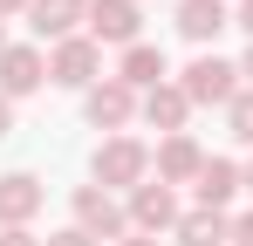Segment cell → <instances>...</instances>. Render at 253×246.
<instances>
[{
  "instance_id": "1",
  "label": "cell",
  "mask_w": 253,
  "mask_h": 246,
  "mask_svg": "<svg viewBox=\"0 0 253 246\" xmlns=\"http://www.w3.org/2000/svg\"><path fill=\"white\" fill-rule=\"evenodd\" d=\"M89 185H103V192H137V185H151V144L144 137H103L96 144V158H89Z\"/></svg>"
},
{
  "instance_id": "2",
  "label": "cell",
  "mask_w": 253,
  "mask_h": 246,
  "mask_svg": "<svg viewBox=\"0 0 253 246\" xmlns=\"http://www.w3.org/2000/svg\"><path fill=\"white\" fill-rule=\"evenodd\" d=\"M178 89L192 96V110L199 103H212V110H226L247 82H240V62H226V55H212V48H199L192 62H185V76H178Z\"/></svg>"
},
{
  "instance_id": "3",
  "label": "cell",
  "mask_w": 253,
  "mask_h": 246,
  "mask_svg": "<svg viewBox=\"0 0 253 246\" xmlns=\"http://www.w3.org/2000/svg\"><path fill=\"white\" fill-rule=\"evenodd\" d=\"M48 82H55V89H96V82H103V48H96V41L89 35H69V41H55V48H48Z\"/></svg>"
},
{
  "instance_id": "4",
  "label": "cell",
  "mask_w": 253,
  "mask_h": 246,
  "mask_svg": "<svg viewBox=\"0 0 253 246\" xmlns=\"http://www.w3.org/2000/svg\"><path fill=\"white\" fill-rule=\"evenodd\" d=\"M76 226H83L89 240H103V246H117V240H130V212H124V199L117 192H103V185H76Z\"/></svg>"
},
{
  "instance_id": "5",
  "label": "cell",
  "mask_w": 253,
  "mask_h": 246,
  "mask_svg": "<svg viewBox=\"0 0 253 246\" xmlns=\"http://www.w3.org/2000/svg\"><path fill=\"white\" fill-rule=\"evenodd\" d=\"M137 110H144V96H137L130 82H117V76H103V82H96V89L83 96L89 130H110V137H124L130 123H137Z\"/></svg>"
},
{
  "instance_id": "6",
  "label": "cell",
  "mask_w": 253,
  "mask_h": 246,
  "mask_svg": "<svg viewBox=\"0 0 253 246\" xmlns=\"http://www.w3.org/2000/svg\"><path fill=\"white\" fill-rule=\"evenodd\" d=\"M83 35L103 48H137L144 41V14H137V0H89V21H83Z\"/></svg>"
},
{
  "instance_id": "7",
  "label": "cell",
  "mask_w": 253,
  "mask_h": 246,
  "mask_svg": "<svg viewBox=\"0 0 253 246\" xmlns=\"http://www.w3.org/2000/svg\"><path fill=\"white\" fill-rule=\"evenodd\" d=\"M124 212H130V233L158 240V233H171V226H178V212H185V205H178V192H171V185H158V178H151V185H137V192L124 199Z\"/></svg>"
},
{
  "instance_id": "8",
  "label": "cell",
  "mask_w": 253,
  "mask_h": 246,
  "mask_svg": "<svg viewBox=\"0 0 253 246\" xmlns=\"http://www.w3.org/2000/svg\"><path fill=\"white\" fill-rule=\"evenodd\" d=\"M42 82H48V55L35 41H7V48H0V96H7V103L35 96Z\"/></svg>"
},
{
  "instance_id": "9",
  "label": "cell",
  "mask_w": 253,
  "mask_h": 246,
  "mask_svg": "<svg viewBox=\"0 0 253 246\" xmlns=\"http://www.w3.org/2000/svg\"><path fill=\"white\" fill-rule=\"evenodd\" d=\"M199 171H206V151H199L192 130H185V137H165V144L151 151V178L171 185V192H178V185H199Z\"/></svg>"
},
{
  "instance_id": "10",
  "label": "cell",
  "mask_w": 253,
  "mask_h": 246,
  "mask_svg": "<svg viewBox=\"0 0 253 246\" xmlns=\"http://www.w3.org/2000/svg\"><path fill=\"white\" fill-rule=\"evenodd\" d=\"M83 21H89V0H35L28 7V28L55 48V41H69V35H83Z\"/></svg>"
},
{
  "instance_id": "11",
  "label": "cell",
  "mask_w": 253,
  "mask_h": 246,
  "mask_svg": "<svg viewBox=\"0 0 253 246\" xmlns=\"http://www.w3.org/2000/svg\"><path fill=\"white\" fill-rule=\"evenodd\" d=\"M137 117L151 123V130H165V137H185V123H192V96H185L178 76H171V82H158V89L144 96V110H137Z\"/></svg>"
},
{
  "instance_id": "12",
  "label": "cell",
  "mask_w": 253,
  "mask_h": 246,
  "mask_svg": "<svg viewBox=\"0 0 253 246\" xmlns=\"http://www.w3.org/2000/svg\"><path fill=\"white\" fill-rule=\"evenodd\" d=\"M42 178H35V171H7V178H0V226H28V219H35V212H42Z\"/></svg>"
},
{
  "instance_id": "13",
  "label": "cell",
  "mask_w": 253,
  "mask_h": 246,
  "mask_svg": "<svg viewBox=\"0 0 253 246\" xmlns=\"http://www.w3.org/2000/svg\"><path fill=\"white\" fill-rule=\"evenodd\" d=\"M117 82H130L137 96H151L158 82H171V62H165V48H151V41L124 48V62H117Z\"/></svg>"
},
{
  "instance_id": "14",
  "label": "cell",
  "mask_w": 253,
  "mask_h": 246,
  "mask_svg": "<svg viewBox=\"0 0 253 246\" xmlns=\"http://www.w3.org/2000/svg\"><path fill=\"white\" fill-rule=\"evenodd\" d=\"M171 21H178V35H185V41H199V48H206L219 28H233V7H226V0H178V14H171Z\"/></svg>"
},
{
  "instance_id": "15",
  "label": "cell",
  "mask_w": 253,
  "mask_h": 246,
  "mask_svg": "<svg viewBox=\"0 0 253 246\" xmlns=\"http://www.w3.org/2000/svg\"><path fill=\"white\" fill-rule=\"evenodd\" d=\"M171 240H178V246H233V219H226V212H206V205H192V212H178Z\"/></svg>"
},
{
  "instance_id": "16",
  "label": "cell",
  "mask_w": 253,
  "mask_h": 246,
  "mask_svg": "<svg viewBox=\"0 0 253 246\" xmlns=\"http://www.w3.org/2000/svg\"><path fill=\"white\" fill-rule=\"evenodd\" d=\"M192 192H199L206 212H226L233 192H247V185H240V164H233V158H206V171H199V185H192Z\"/></svg>"
},
{
  "instance_id": "17",
  "label": "cell",
  "mask_w": 253,
  "mask_h": 246,
  "mask_svg": "<svg viewBox=\"0 0 253 246\" xmlns=\"http://www.w3.org/2000/svg\"><path fill=\"white\" fill-rule=\"evenodd\" d=\"M226 130H233L240 144H253V89H240V96L226 103Z\"/></svg>"
},
{
  "instance_id": "18",
  "label": "cell",
  "mask_w": 253,
  "mask_h": 246,
  "mask_svg": "<svg viewBox=\"0 0 253 246\" xmlns=\"http://www.w3.org/2000/svg\"><path fill=\"white\" fill-rule=\"evenodd\" d=\"M42 246H103V240H89L83 226H62V233H48V240H42Z\"/></svg>"
},
{
  "instance_id": "19",
  "label": "cell",
  "mask_w": 253,
  "mask_h": 246,
  "mask_svg": "<svg viewBox=\"0 0 253 246\" xmlns=\"http://www.w3.org/2000/svg\"><path fill=\"white\" fill-rule=\"evenodd\" d=\"M0 246H42V240H35L28 226H0Z\"/></svg>"
},
{
  "instance_id": "20",
  "label": "cell",
  "mask_w": 253,
  "mask_h": 246,
  "mask_svg": "<svg viewBox=\"0 0 253 246\" xmlns=\"http://www.w3.org/2000/svg\"><path fill=\"white\" fill-rule=\"evenodd\" d=\"M233 28H240V35L253 41V0H233Z\"/></svg>"
},
{
  "instance_id": "21",
  "label": "cell",
  "mask_w": 253,
  "mask_h": 246,
  "mask_svg": "<svg viewBox=\"0 0 253 246\" xmlns=\"http://www.w3.org/2000/svg\"><path fill=\"white\" fill-rule=\"evenodd\" d=\"M233 246H253V212H240V219H233Z\"/></svg>"
},
{
  "instance_id": "22",
  "label": "cell",
  "mask_w": 253,
  "mask_h": 246,
  "mask_svg": "<svg viewBox=\"0 0 253 246\" xmlns=\"http://www.w3.org/2000/svg\"><path fill=\"white\" fill-rule=\"evenodd\" d=\"M0 137H14V103L0 96Z\"/></svg>"
},
{
  "instance_id": "23",
  "label": "cell",
  "mask_w": 253,
  "mask_h": 246,
  "mask_svg": "<svg viewBox=\"0 0 253 246\" xmlns=\"http://www.w3.org/2000/svg\"><path fill=\"white\" fill-rule=\"evenodd\" d=\"M28 7H35V0H0V21H7V14H28Z\"/></svg>"
},
{
  "instance_id": "24",
  "label": "cell",
  "mask_w": 253,
  "mask_h": 246,
  "mask_svg": "<svg viewBox=\"0 0 253 246\" xmlns=\"http://www.w3.org/2000/svg\"><path fill=\"white\" fill-rule=\"evenodd\" d=\"M240 82H247V89H253V48H247V55H240Z\"/></svg>"
},
{
  "instance_id": "25",
  "label": "cell",
  "mask_w": 253,
  "mask_h": 246,
  "mask_svg": "<svg viewBox=\"0 0 253 246\" xmlns=\"http://www.w3.org/2000/svg\"><path fill=\"white\" fill-rule=\"evenodd\" d=\"M117 246H158V240H144V233H130V240H117Z\"/></svg>"
},
{
  "instance_id": "26",
  "label": "cell",
  "mask_w": 253,
  "mask_h": 246,
  "mask_svg": "<svg viewBox=\"0 0 253 246\" xmlns=\"http://www.w3.org/2000/svg\"><path fill=\"white\" fill-rule=\"evenodd\" d=\"M240 185H247V192H253V164H247V171H240Z\"/></svg>"
},
{
  "instance_id": "27",
  "label": "cell",
  "mask_w": 253,
  "mask_h": 246,
  "mask_svg": "<svg viewBox=\"0 0 253 246\" xmlns=\"http://www.w3.org/2000/svg\"><path fill=\"white\" fill-rule=\"evenodd\" d=\"M0 48H7V28H0Z\"/></svg>"
}]
</instances>
